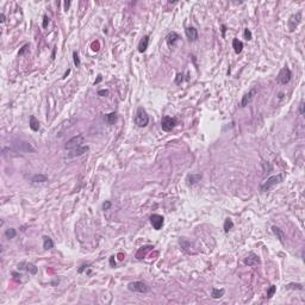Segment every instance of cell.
<instances>
[{
  "label": "cell",
  "mask_w": 305,
  "mask_h": 305,
  "mask_svg": "<svg viewBox=\"0 0 305 305\" xmlns=\"http://www.w3.org/2000/svg\"><path fill=\"white\" fill-rule=\"evenodd\" d=\"M135 123L137 126L140 128H144L148 125L149 123V116L147 113V111L143 109V107H138L137 109V112H136L135 116Z\"/></svg>",
  "instance_id": "6da1fadb"
},
{
  "label": "cell",
  "mask_w": 305,
  "mask_h": 305,
  "mask_svg": "<svg viewBox=\"0 0 305 305\" xmlns=\"http://www.w3.org/2000/svg\"><path fill=\"white\" fill-rule=\"evenodd\" d=\"M281 181H283V175H281V174L269 176V178L260 186V190H261V192H267V191L271 190L273 186H275L277 183H281Z\"/></svg>",
  "instance_id": "7a4b0ae2"
},
{
  "label": "cell",
  "mask_w": 305,
  "mask_h": 305,
  "mask_svg": "<svg viewBox=\"0 0 305 305\" xmlns=\"http://www.w3.org/2000/svg\"><path fill=\"white\" fill-rule=\"evenodd\" d=\"M128 288L131 292H136V293H148L150 291V287L145 283L143 281H132L128 285Z\"/></svg>",
  "instance_id": "3957f363"
},
{
  "label": "cell",
  "mask_w": 305,
  "mask_h": 305,
  "mask_svg": "<svg viewBox=\"0 0 305 305\" xmlns=\"http://www.w3.org/2000/svg\"><path fill=\"white\" fill-rule=\"evenodd\" d=\"M85 143V138H83V135H78V136H74L73 138H70L67 143H66V145H64V149L67 150H72V149H75V148H79V147H82V145H85L83 144Z\"/></svg>",
  "instance_id": "277c9868"
},
{
  "label": "cell",
  "mask_w": 305,
  "mask_h": 305,
  "mask_svg": "<svg viewBox=\"0 0 305 305\" xmlns=\"http://www.w3.org/2000/svg\"><path fill=\"white\" fill-rule=\"evenodd\" d=\"M291 78H292V72L290 70V68L287 67V66H285V67L279 72L278 81L280 82V83H283V85H286V83H288V82L291 81Z\"/></svg>",
  "instance_id": "5b68a950"
},
{
  "label": "cell",
  "mask_w": 305,
  "mask_h": 305,
  "mask_svg": "<svg viewBox=\"0 0 305 305\" xmlns=\"http://www.w3.org/2000/svg\"><path fill=\"white\" fill-rule=\"evenodd\" d=\"M302 21V11H299L297 12L296 14H292L291 17H290V19H288V23H287V25H288V31L290 32H293L297 26L299 25V23Z\"/></svg>",
  "instance_id": "8992f818"
},
{
  "label": "cell",
  "mask_w": 305,
  "mask_h": 305,
  "mask_svg": "<svg viewBox=\"0 0 305 305\" xmlns=\"http://www.w3.org/2000/svg\"><path fill=\"white\" fill-rule=\"evenodd\" d=\"M176 121L174 118H172L169 116H164L162 119H161V128L164 131H172V130L175 128Z\"/></svg>",
  "instance_id": "52a82bcc"
},
{
  "label": "cell",
  "mask_w": 305,
  "mask_h": 305,
  "mask_svg": "<svg viewBox=\"0 0 305 305\" xmlns=\"http://www.w3.org/2000/svg\"><path fill=\"white\" fill-rule=\"evenodd\" d=\"M150 223L153 225V228L155 229V230H160L161 228L163 226V223H164V218L161 216V215H151L150 216Z\"/></svg>",
  "instance_id": "ba28073f"
},
{
  "label": "cell",
  "mask_w": 305,
  "mask_h": 305,
  "mask_svg": "<svg viewBox=\"0 0 305 305\" xmlns=\"http://www.w3.org/2000/svg\"><path fill=\"white\" fill-rule=\"evenodd\" d=\"M89 150V147L88 145H82V147H79V148H75V149L68 150L67 157L68 159H73V157H78V156L83 155L85 153H87Z\"/></svg>",
  "instance_id": "9c48e42d"
},
{
  "label": "cell",
  "mask_w": 305,
  "mask_h": 305,
  "mask_svg": "<svg viewBox=\"0 0 305 305\" xmlns=\"http://www.w3.org/2000/svg\"><path fill=\"white\" fill-rule=\"evenodd\" d=\"M243 262H244V264H247V266H249V267H254V266H258V264H261L260 258H259L255 253H249V254L247 255V258L244 259Z\"/></svg>",
  "instance_id": "30bf717a"
},
{
  "label": "cell",
  "mask_w": 305,
  "mask_h": 305,
  "mask_svg": "<svg viewBox=\"0 0 305 305\" xmlns=\"http://www.w3.org/2000/svg\"><path fill=\"white\" fill-rule=\"evenodd\" d=\"M18 268L29 272V273L32 274V275L37 274V272H38V268H37L34 264H31V262H25V261H21V264H18Z\"/></svg>",
  "instance_id": "8fae6325"
},
{
  "label": "cell",
  "mask_w": 305,
  "mask_h": 305,
  "mask_svg": "<svg viewBox=\"0 0 305 305\" xmlns=\"http://www.w3.org/2000/svg\"><path fill=\"white\" fill-rule=\"evenodd\" d=\"M255 95H256V89H255V88H253V89H250L248 93H245V94L243 95L242 102H241V106H242V107H245L248 104H250L251 100L254 99V97H255Z\"/></svg>",
  "instance_id": "7c38bea8"
},
{
  "label": "cell",
  "mask_w": 305,
  "mask_h": 305,
  "mask_svg": "<svg viewBox=\"0 0 305 305\" xmlns=\"http://www.w3.org/2000/svg\"><path fill=\"white\" fill-rule=\"evenodd\" d=\"M16 148H17V150L24 151V153H35V151H36V149H35L34 147H32L29 142L17 143V144H16Z\"/></svg>",
  "instance_id": "4fadbf2b"
},
{
  "label": "cell",
  "mask_w": 305,
  "mask_h": 305,
  "mask_svg": "<svg viewBox=\"0 0 305 305\" xmlns=\"http://www.w3.org/2000/svg\"><path fill=\"white\" fill-rule=\"evenodd\" d=\"M185 34H186V37H187L191 42H196L197 40H198V31H197L196 27H193V26L186 27Z\"/></svg>",
  "instance_id": "5bb4252c"
},
{
  "label": "cell",
  "mask_w": 305,
  "mask_h": 305,
  "mask_svg": "<svg viewBox=\"0 0 305 305\" xmlns=\"http://www.w3.org/2000/svg\"><path fill=\"white\" fill-rule=\"evenodd\" d=\"M180 40V36L174 32V31H172L169 34L167 35V37H166V41H167V44L169 45V47H174L175 45V43Z\"/></svg>",
  "instance_id": "9a60e30c"
},
{
  "label": "cell",
  "mask_w": 305,
  "mask_h": 305,
  "mask_svg": "<svg viewBox=\"0 0 305 305\" xmlns=\"http://www.w3.org/2000/svg\"><path fill=\"white\" fill-rule=\"evenodd\" d=\"M272 232H273V234L277 236V238L280 241V243L285 244V238H286V236H285L284 231L281 230L280 228L275 226V225H273V226H272Z\"/></svg>",
  "instance_id": "2e32d148"
},
{
  "label": "cell",
  "mask_w": 305,
  "mask_h": 305,
  "mask_svg": "<svg viewBox=\"0 0 305 305\" xmlns=\"http://www.w3.org/2000/svg\"><path fill=\"white\" fill-rule=\"evenodd\" d=\"M153 248H154L153 245H144V247H141V248L137 250V253H136V258L138 259V260L143 259L150 250H151V249H153Z\"/></svg>",
  "instance_id": "e0dca14e"
},
{
  "label": "cell",
  "mask_w": 305,
  "mask_h": 305,
  "mask_svg": "<svg viewBox=\"0 0 305 305\" xmlns=\"http://www.w3.org/2000/svg\"><path fill=\"white\" fill-rule=\"evenodd\" d=\"M148 45H149V36L145 35L142 40L140 41V43H138V51L140 53H144L147 50Z\"/></svg>",
  "instance_id": "ac0fdd59"
},
{
  "label": "cell",
  "mask_w": 305,
  "mask_h": 305,
  "mask_svg": "<svg viewBox=\"0 0 305 305\" xmlns=\"http://www.w3.org/2000/svg\"><path fill=\"white\" fill-rule=\"evenodd\" d=\"M29 126L32 131H38L40 130V122L35 116H30V121H29Z\"/></svg>",
  "instance_id": "d6986e66"
},
{
  "label": "cell",
  "mask_w": 305,
  "mask_h": 305,
  "mask_svg": "<svg viewBox=\"0 0 305 305\" xmlns=\"http://www.w3.org/2000/svg\"><path fill=\"white\" fill-rule=\"evenodd\" d=\"M232 48H234V50H235L236 54H241L242 50H243V43L240 41L238 38H234V41H232Z\"/></svg>",
  "instance_id": "ffe728a7"
},
{
  "label": "cell",
  "mask_w": 305,
  "mask_h": 305,
  "mask_svg": "<svg viewBox=\"0 0 305 305\" xmlns=\"http://www.w3.org/2000/svg\"><path fill=\"white\" fill-rule=\"evenodd\" d=\"M224 293H225V290L224 288H216V287H213L212 288V291H211V297L213 299H219L222 298L224 296Z\"/></svg>",
  "instance_id": "44dd1931"
},
{
  "label": "cell",
  "mask_w": 305,
  "mask_h": 305,
  "mask_svg": "<svg viewBox=\"0 0 305 305\" xmlns=\"http://www.w3.org/2000/svg\"><path fill=\"white\" fill-rule=\"evenodd\" d=\"M31 181L34 183H47L48 181V176L44 174H36L31 178Z\"/></svg>",
  "instance_id": "7402d4cb"
},
{
  "label": "cell",
  "mask_w": 305,
  "mask_h": 305,
  "mask_svg": "<svg viewBox=\"0 0 305 305\" xmlns=\"http://www.w3.org/2000/svg\"><path fill=\"white\" fill-rule=\"evenodd\" d=\"M54 247V242L53 240L49 237V236H43V248L48 250V249H51Z\"/></svg>",
  "instance_id": "603a6c76"
},
{
  "label": "cell",
  "mask_w": 305,
  "mask_h": 305,
  "mask_svg": "<svg viewBox=\"0 0 305 305\" xmlns=\"http://www.w3.org/2000/svg\"><path fill=\"white\" fill-rule=\"evenodd\" d=\"M200 179H202L200 174H191V175L187 176V183H188V185H194L198 181H200Z\"/></svg>",
  "instance_id": "cb8c5ba5"
},
{
  "label": "cell",
  "mask_w": 305,
  "mask_h": 305,
  "mask_svg": "<svg viewBox=\"0 0 305 305\" xmlns=\"http://www.w3.org/2000/svg\"><path fill=\"white\" fill-rule=\"evenodd\" d=\"M105 118H106L107 124L112 125V124H115L116 121H117V113H116V112H111V113H109V115H106Z\"/></svg>",
  "instance_id": "d4e9b609"
},
{
  "label": "cell",
  "mask_w": 305,
  "mask_h": 305,
  "mask_svg": "<svg viewBox=\"0 0 305 305\" xmlns=\"http://www.w3.org/2000/svg\"><path fill=\"white\" fill-rule=\"evenodd\" d=\"M234 228V222L231 221L230 218H226L225 221H224V231L225 232H229Z\"/></svg>",
  "instance_id": "484cf974"
},
{
  "label": "cell",
  "mask_w": 305,
  "mask_h": 305,
  "mask_svg": "<svg viewBox=\"0 0 305 305\" xmlns=\"http://www.w3.org/2000/svg\"><path fill=\"white\" fill-rule=\"evenodd\" d=\"M16 235H17V231H16V229H13V228H8V229L5 231V236H6L7 240H12V238L16 237Z\"/></svg>",
  "instance_id": "4316f807"
},
{
  "label": "cell",
  "mask_w": 305,
  "mask_h": 305,
  "mask_svg": "<svg viewBox=\"0 0 305 305\" xmlns=\"http://www.w3.org/2000/svg\"><path fill=\"white\" fill-rule=\"evenodd\" d=\"M286 288L290 290V288H293V290H303V285L302 284H288L286 285Z\"/></svg>",
  "instance_id": "83f0119b"
},
{
  "label": "cell",
  "mask_w": 305,
  "mask_h": 305,
  "mask_svg": "<svg viewBox=\"0 0 305 305\" xmlns=\"http://www.w3.org/2000/svg\"><path fill=\"white\" fill-rule=\"evenodd\" d=\"M275 291H277V286H275V285H272L271 287L268 288V291H267V298H268V299L272 298V297H273V294L275 293Z\"/></svg>",
  "instance_id": "f1b7e54d"
},
{
  "label": "cell",
  "mask_w": 305,
  "mask_h": 305,
  "mask_svg": "<svg viewBox=\"0 0 305 305\" xmlns=\"http://www.w3.org/2000/svg\"><path fill=\"white\" fill-rule=\"evenodd\" d=\"M73 59H74V64H75V66H76V67H80L81 62H80V57H79L78 51H74V53H73Z\"/></svg>",
  "instance_id": "f546056e"
},
{
  "label": "cell",
  "mask_w": 305,
  "mask_h": 305,
  "mask_svg": "<svg viewBox=\"0 0 305 305\" xmlns=\"http://www.w3.org/2000/svg\"><path fill=\"white\" fill-rule=\"evenodd\" d=\"M251 31L249 30V29H244V38L247 40V41H250L251 40Z\"/></svg>",
  "instance_id": "4dcf8cb0"
},
{
  "label": "cell",
  "mask_w": 305,
  "mask_h": 305,
  "mask_svg": "<svg viewBox=\"0 0 305 305\" xmlns=\"http://www.w3.org/2000/svg\"><path fill=\"white\" fill-rule=\"evenodd\" d=\"M29 49V44H24L23 47H21V49L19 50V53H18V56H21V55H24L25 53H26V50Z\"/></svg>",
  "instance_id": "1f68e13d"
},
{
  "label": "cell",
  "mask_w": 305,
  "mask_h": 305,
  "mask_svg": "<svg viewBox=\"0 0 305 305\" xmlns=\"http://www.w3.org/2000/svg\"><path fill=\"white\" fill-rule=\"evenodd\" d=\"M107 94H109V91L107 89H100V91H98V95H100V97H106Z\"/></svg>",
  "instance_id": "d6a6232c"
},
{
  "label": "cell",
  "mask_w": 305,
  "mask_h": 305,
  "mask_svg": "<svg viewBox=\"0 0 305 305\" xmlns=\"http://www.w3.org/2000/svg\"><path fill=\"white\" fill-rule=\"evenodd\" d=\"M49 25V17L48 16H44L43 17V27H47Z\"/></svg>",
  "instance_id": "836d02e7"
},
{
  "label": "cell",
  "mask_w": 305,
  "mask_h": 305,
  "mask_svg": "<svg viewBox=\"0 0 305 305\" xmlns=\"http://www.w3.org/2000/svg\"><path fill=\"white\" fill-rule=\"evenodd\" d=\"M111 207V202H105L102 204V210H109Z\"/></svg>",
  "instance_id": "e575fe53"
},
{
  "label": "cell",
  "mask_w": 305,
  "mask_h": 305,
  "mask_svg": "<svg viewBox=\"0 0 305 305\" xmlns=\"http://www.w3.org/2000/svg\"><path fill=\"white\" fill-rule=\"evenodd\" d=\"M92 50H94V51H98V50H99V42H94V43L92 44Z\"/></svg>",
  "instance_id": "d590c367"
},
{
  "label": "cell",
  "mask_w": 305,
  "mask_h": 305,
  "mask_svg": "<svg viewBox=\"0 0 305 305\" xmlns=\"http://www.w3.org/2000/svg\"><path fill=\"white\" fill-rule=\"evenodd\" d=\"M183 74H180V73H179V74L176 75V80H175V82H176V83H180V82L183 81Z\"/></svg>",
  "instance_id": "8d00e7d4"
},
{
  "label": "cell",
  "mask_w": 305,
  "mask_h": 305,
  "mask_svg": "<svg viewBox=\"0 0 305 305\" xmlns=\"http://www.w3.org/2000/svg\"><path fill=\"white\" fill-rule=\"evenodd\" d=\"M110 264H111V267H116L115 256H111V258H110Z\"/></svg>",
  "instance_id": "74e56055"
},
{
  "label": "cell",
  "mask_w": 305,
  "mask_h": 305,
  "mask_svg": "<svg viewBox=\"0 0 305 305\" xmlns=\"http://www.w3.org/2000/svg\"><path fill=\"white\" fill-rule=\"evenodd\" d=\"M12 275L14 277V279H16V280H21V274H18L17 272H12Z\"/></svg>",
  "instance_id": "f35d334b"
},
{
  "label": "cell",
  "mask_w": 305,
  "mask_h": 305,
  "mask_svg": "<svg viewBox=\"0 0 305 305\" xmlns=\"http://www.w3.org/2000/svg\"><path fill=\"white\" fill-rule=\"evenodd\" d=\"M88 266H89V264H82L81 268H79V271H78V272H79V273H82V272H83L85 269H86V268H87Z\"/></svg>",
  "instance_id": "ab89813d"
},
{
  "label": "cell",
  "mask_w": 305,
  "mask_h": 305,
  "mask_svg": "<svg viewBox=\"0 0 305 305\" xmlns=\"http://www.w3.org/2000/svg\"><path fill=\"white\" fill-rule=\"evenodd\" d=\"M300 115H304V102H300Z\"/></svg>",
  "instance_id": "60d3db41"
},
{
  "label": "cell",
  "mask_w": 305,
  "mask_h": 305,
  "mask_svg": "<svg viewBox=\"0 0 305 305\" xmlns=\"http://www.w3.org/2000/svg\"><path fill=\"white\" fill-rule=\"evenodd\" d=\"M69 6H70V1H64V10L66 11L69 8Z\"/></svg>",
  "instance_id": "b9f144b4"
},
{
  "label": "cell",
  "mask_w": 305,
  "mask_h": 305,
  "mask_svg": "<svg viewBox=\"0 0 305 305\" xmlns=\"http://www.w3.org/2000/svg\"><path fill=\"white\" fill-rule=\"evenodd\" d=\"M0 17H1V19H0V21H1V23H5V21H6V17H5V14H4V13H1V14H0Z\"/></svg>",
  "instance_id": "7bdbcfd3"
},
{
  "label": "cell",
  "mask_w": 305,
  "mask_h": 305,
  "mask_svg": "<svg viewBox=\"0 0 305 305\" xmlns=\"http://www.w3.org/2000/svg\"><path fill=\"white\" fill-rule=\"evenodd\" d=\"M225 31H226V26L225 25H222V36H225Z\"/></svg>",
  "instance_id": "ee69618b"
},
{
  "label": "cell",
  "mask_w": 305,
  "mask_h": 305,
  "mask_svg": "<svg viewBox=\"0 0 305 305\" xmlns=\"http://www.w3.org/2000/svg\"><path fill=\"white\" fill-rule=\"evenodd\" d=\"M102 75H98V79H97V80H95V82H94L95 85H97V83H99V82L102 81Z\"/></svg>",
  "instance_id": "f6af8a7d"
},
{
  "label": "cell",
  "mask_w": 305,
  "mask_h": 305,
  "mask_svg": "<svg viewBox=\"0 0 305 305\" xmlns=\"http://www.w3.org/2000/svg\"><path fill=\"white\" fill-rule=\"evenodd\" d=\"M69 73H70V69H68L67 72H66V73H64V75H63V78H67V75L69 74Z\"/></svg>",
  "instance_id": "bcb514c9"
}]
</instances>
